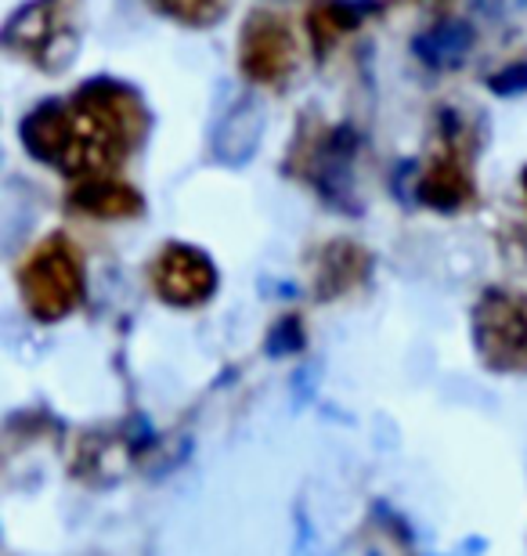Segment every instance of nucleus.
Listing matches in <instances>:
<instances>
[{
	"label": "nucleus",
	"instance_id": "1",
	"mask_svg": "<svg viewBox=\"0 0 527 556\" xmlns=\"http://www.w3.org/2000/svg\"><path fill=\"white\" fill-rule=\"evenodd\" d=\"M84 0H29L4 26L8 51L22 54L43 73H62L80 51Z\"/></svg>",
	"mask_w": 527,
	"mask_h": 556
},
{
	"label": "nucleus",
	"instance_id": "2",
	"mask_svg": "<svg viewBox=\"0 0 527 556\" xmlns=\"http://www.w3.org/2000/svg\"><path fill=\"white\" fill-rule=\"evenodd\" d=\"M26 311L37 321H59L73 315L84 300V268L76 250L62 236H51L29 253L18 271Z\"/></svg>",
	"mask_w": 527,
	"mask_h": 556
},
{
	"label": "nucleus",
	"instance_id": "3",
	"mask_svg": "<svg viewBox=\"0 0 527 556\" xmlns=\"http://www.w3.org/2000/svg\"><path fill=\"white\" fill-rule=\"evenodd\" d=\"M474 343L488 369H527V307L506 289H488L474 307Z\"/></svg>",
	"mask_w": 527,
	"mask_h": 556
},
{
	"label": "nucleus",
	"instance_id": "4",
	"mask_svg": "<svg viewBox=\"0 0 527 556\" xmlns=\"http://www.w3.org/2000/svg\"><path fill=\"white\" fill-rule=\"evenodd\" d=\"M297 65V43L293 33L272 11H256L246 18L242 40H239V70L246 80L275 87L283 84Z\"/></svg>",
	"mask_w": 527,
	"mask_h": 556
},
{
	"label": "nucleus",
	"instance_id": "5",
	"mask_svg": "<svg viewBox=\"0 0 527 556\" xmlns=\"http://www.w3.org/2000/svg\"><path fill=\"white\" fill-rule=\"evenodd\" d=\"M149 278L155 296L174 307H199L217 289V268H213V261L203 250L188 247V242H171V247L155 253Z\"/></svg>",
	"mask_w": 527,
	"mask_h": 556
},
{
	"label": "nucleus",
	"instance_id": "6",
	"mask_svg": "<svg viewBox=\"0 0 527 556\" xmlns=\"http://www.w3.org/2000/svg\"><path fill=\"white\" fill-rule=\"evenodd\" d=\"M76 105H80L123 152L138 149L145 135H149V109H145L138 91L127 84L91 80L76 91Z\"/></svg>",
	"mask_w": 527,
	"mask_h": 556
},
{
	"label": "nucleus",
	"instance_id": "7",
	"mask_svg": "<svg viewBox=\"0 0 527 556\" xmlns=\"http://www.w3.org/2000/svg\"><path fill=\"white\" fill-rule=\"evenodd\" d=\"M264 105L256 102L253 94L239 98L228 113L221 116V124L213 127L210 135V149L213 160L224 166H246L253 160V152L261 149L264 141Z\"/></svg>",
	"mask_w": 527,
	"mask_h": 556
},
{
	"label": "nucleus",
	"instance_id": "8",
	"mask_svg": "<svg viewBox=\"0 0 527 556\" xmlns=\"http://www.w3.org/2000/svg\"><path fill=\"white\" fill-rule=\"evenodd\" d=\"M22 144L33 160L65 166L76 144V113L59 102H43L22 119Z\"/></svg>",
	"mask_w": 527,
	"mask_h": 556
},
{
	"label": "nucleus",
	"instance_id": "9",
	"mask_svg": "<svg viewBox=\"0 0 527 556\" xmlns=\"http://www.w3.org/2000/svg\"><path fill=\"white\" fill-rule=\"evenodd\" d=\"M70 206L80 210L87 217H102V220H127L138 217L145 210V199L138 188H130L127 181H116V177H84V181L73 185L70 192Z\"/></svg>",
	"mask_w": 527,
	"mask_h": 556
},
{
	"label": "nucleus",
	"instance_id": "10",
	"mask_svg": "<svg viewBox=\"0 0 527 556\" xmlns=\"http://www.w3.org/2000/svg\"><path fill=\"white\" fill-rule=\"evenodd\" d=\"M368 271V253L357 250L354 242H329L318 253V268H315V293L325 300L351 293Z\"/></svg>",
	"mask_w": 527,
	"mask_h": 556
},
{
	"label": "nucleus",
	"instance_id": "11",
	"mask_svg": "<svg viewBox=\"0 0 527 556\" xmlns=\"http://www.w3.org/2000/svg\"><path fill=\"white\" fill-rule=\"evenodd\" d=\"M416 195L423 206L441 210V214H455V210H463L469 199H474V185H469V174L455 160H437L430 170L419 177Z\"/></svg>",
	"mask_w": 527,
	"mask_h": 556
},
{
	"label": "nucleus",
	"instance_id": "12",
	"mask_svg": "<svg viewBox=\"0 0 527 556\" xmlns=\"http://www.w3.org/2000/svg\"><path fill=\"white\" fill-rule=\"evenodd\" d=\"M365 8L368 4H362V0H318L308 15V29H311V40H315V51L329 54L347 33H354L362 26Z\"/></svg>",
	"mask_w": 527,
	"mask_h": 556
},
{
	"label": "nucleus",
	"instance_id": "13",
	"mask_svg": "<svg viewBox=\"0 0 527 556\" xmlns=\"http://www.w3.org/2000/svg\"><path fill=\"white\" fill-rule=\"evenodd\" d=\"M469 48H474V29L459 18L437 22L434 29H426L416 40V54L430 70H455L469 54Z\"/></svg>",
	"mask_w": 527,
	"mask_h": 556
},
{
	"label": "nucleus",
	"instance_id": "14",
	"mask_svg": "<svg viewBox=\"0 0 527 556\" xmlns=\"http://www.w3.org/2000/svg\"><path fill=\"white\" fill-rule=\"evenodd\" d=\"M155 8L163 11V15H171L177 22H185V26H217L224 18V11H228L231 0H152Z\"/></svg>",
	"mask_w": 527,
	"mask_h": 556
},
{
	"label": "nucleus",
	"instance_id": "15",
	"mask_svg": "<svg viewBox=\"0 0 527 556\" xmlns=\"http://www.w3.org/2000/svg\"><path fill=\"white\" fill-rule=\"evenodd\" d=\"M300 343H304V332H300V321H297V318H286V321H278L275 337L267 340V351H272V358H283L286 351H297Z\"/></svg>",
	"mask_w": 527,
	"mask_h": 556
},
{
	"label": "nucleus",
	"instance_id": "16",
	"mask_svg": "<svg viewBox=\"0 0 527 556\" xmlns=\"http://www.w3.org/2000/svg\"><path fill=\"white\" fill-rule=\"evenodd\" d=\"M488 87H491V91H499L502 98L527 91V65H524V62H520V65H506L502 73L488 76Z\"/></svg>",
	"mask_w": 527,
	"mask_h": 556
},
{
	"label": "nucleus",
	"instance_id": "17",
	"mask_svg": "<svg viewBox=\"0 0 527 556\" xmlns=\"http://www.w3.org/2000/svg\"><path fill=\"white\" fill-rule=\"evenodd\" d=\"M474 4L480 15H488V18H510L527 11V0H474Z\"/></svg>",
	"mask_w": 527,
	"mask_h": 556
},
{
	"label": "nucleus",
	"instance_id": "18",
	"mask_svg": "<svg viewBox=\"0 0 527 556\" xmlns=\"http://www.w3.org/2000/svg\"><path fill=\"white\" fill-rule=\"evenodd\" d=\"M520 181H524V195H527V166H524V177H520Z\"/></svg>",
	"mask_w": 527,
	"mask_h": 556
}]
</instances>
